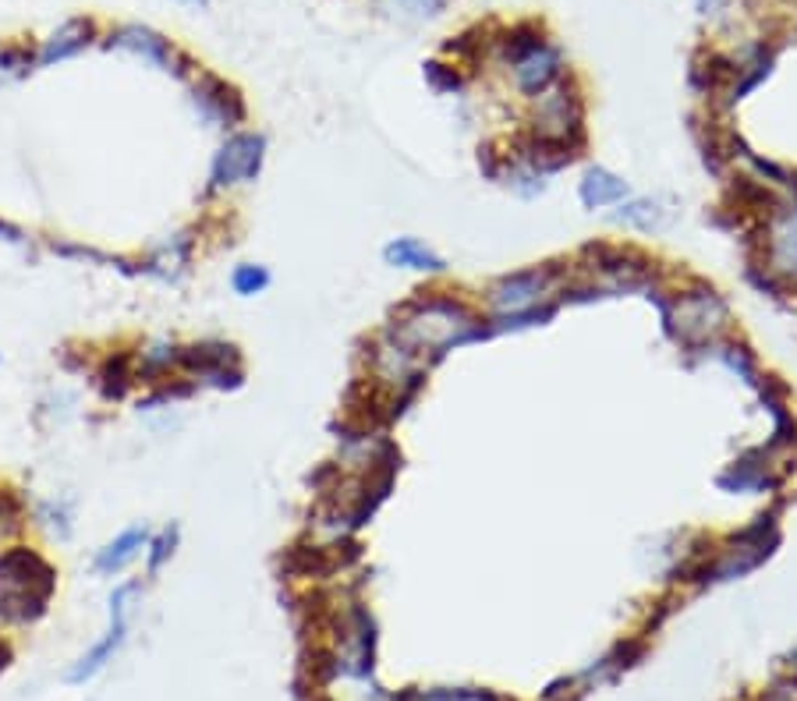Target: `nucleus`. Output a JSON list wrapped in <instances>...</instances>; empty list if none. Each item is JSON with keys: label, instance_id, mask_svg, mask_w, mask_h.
<instances>
[{"label": "nucleus", "instance_id": "nucleus-1", "mask_svg": "<svg viewBox=\"0 0 797 701\" xmlns=\"http://www.w3.org/2000/svg\"><path fill=\"white\" fill-rule=\"evenodd\" d=\"M390 333L412 351L444 354L447 348L461 344V340L482 337V322L475 319L461 301L433 295V298H418L412 305H404Z\"/></svg>", "mask_w": 797, "mask_h": 701}, {"label": "nucleus", "instance_id": "nucleus-2", "mask_svg": "<svg viewBox=\"0 0 797 701\" xmlns=\"http://www.w3.org/2000/svg\"><path fill=\"white\" fill-rule=\"evenodd\" d=\"M57 588V571L25 545L0 553V620L29 624L46 613L50 595Z\"/></svg>", "mask_w": 797, "mask_h": 701}, {"label": "nucleus", "instance_id": "nucleus-3", "mask_svg": "<svg viewBox=\"0 0 797 701\" xmlns=\"http://www.w3.org/2000/svg\"><path fill=\"white\" fill-rule=\"evenodd\" d=\"M670 322V333L681 340V344H702V340H716L726 322H731V312H726L723 298L712 287H694L677 295L673 312H663Z\"/></svg>", "mask_w": 797, "mask_h": 701}, {"label": "nucleus", "instance_id": "nucleus-4", "mask_svg": "<svg viewBox=\"0 0 797 701\" xmlns=\"http://www.w3.org/2000/svg\"><path fill=\"white\" fill-rule=\"evenodd\" d=\"M582 121H585V107H582L578 89L561 85V89H553V93H542V104L532 117V135L574 152L585 142Z\"/></svg>", "mask_w": 797, "mask_h": 701}, {"label": "nucleus", "instance_id": "nucleus-5", "mask_svg": "<svg viewBox=\"0 0 797 701\" xmlns=\"http://www.w3.org/2000/svg\"><path fill=\"white\" fill-rule=\"evenodd\" d=\"M263 152H266L263 135H252V131L231 135V139L220 146L216 160H213L210 188L216 192V188H231V184L256 181L259 167H263Z\"/></svg>", "mask_w": 797, "mask_h": 701}, {"label": "nucleus", "instance_id": "nucleus-6", "mask_svg": "<svg viewBox=\"0 0 797 701\" xmlns=\"http://www.w3.org/2000/svg\"><path fill=\"white\" fill-rule=\"evenodd\" d=\"M135 592H139V585H135V581H128V585H121V588L110 595V630H107V638L99 641V645H93V652H86V656H82V659L72 666V673H67V680H72V683H82V680L96 677V673L110 662V656L117 652V648H121L125 630H128V598H131Z\"/></svg>", "mask_w": 797, "mask_h": 701}, {"label": "nucleus", "instance_id": "nucleus-7", "mask_svg": "<svg viewBox=\"0 0 797 701\" xmlns=\"http://www.w3.org/2000/svg\"><path fill=\"white\" fill-rule=\"evenodd\" d=\"M553 280H556V269H550V266L524 269V273H514V277H503L500 284H493L489 301H493V309H500L503 316L529 312L532 305L546 295Z\"/></svg>", "mask_w": 797, "mask_h": 701}, {"label": "nucleus", "instance_id": "nucleus-8", "mask_svg": "<svg viewBox=\"0 0 797 701\" xmlns=\"http://www.w3.org/2000/svg\"><path fill=\"white\" fill-rule=\"evenodd\" d=\"M511 67H514V85L524 96H542V93H550L556 82H561L564 57H561V50H556L553 43H542V46L529 50L524 57H518Z\"/></svg>", "mask_w": 797, "mask_h": 701}, {"label": "nucleus", "instance_id": "nucleus-9", "mask_svg": "<svg viewBox=\"0 0 797 701\" xmlns=\"http://www.w3.org/2000/svg\"><path fill=\"white\" fill-rule=\"evenodd\" d=\"M195 104H199L202 117L213 125L245 121V104H242V96H237V89L210 72H199V78H195Z\"/></svg>", "mask_w": 797, "mask_h": 701}, {"label": "nucleus", "instance_id": "nucleus-10", "mask_svg": "<svg viewBox=\"0 0 797 701\" xmlns=\"http://www.w3.org/2000/svg\"><path fill=\"white\" fill-rule=\"evenodd\" d=\"M181 365L199 372L202 380H210L216 386H237L242 372H237V351L231 344H192L181 348Z\"/></svg>", "mask_w": 797, "mask_h": 701}, {"label": "nucleus", "instance_id": "nucleus-11", "mask_svg": "<svg viewBox=\"0 0 797 701\" xmlns=\"http://www.w3.org/2000/svg\"><path fill=\"white\" fill-rule=\"evenodd\" d=\"M110 46L131 50V54L146 57L149 64L163 67V72H178V75H181L178 64H189L184 57H178V50L171 46V40H163L160 32H152V29H146V25H125V29H117L114 36H110Z\"/></svg>", "mask_w": 797, "mask_h": 701}, {"label": "nucleus", "instance_id": "nucleus-12", "mask_svg": "<svg viewBox=\"0 0 797 701\" xmlns=\"http://www.w3.org/2000/svg\"><path fill=\"white\" fill-rule=\"evenodd\" d=\"M146 545H149L146 524H135V528H128V532H121L114 542H107L104 550L96 553L93 567H96L99 574H117V571H125L128 563L146 550Z\"/></svg>", "mask_w": 797, "mask_h": 701}, {"label": "nucleus", "instance_id": "nucleus-13", "mask_svg": "<svg viewBox=\"0 0 797 701\" xmlns=\"http://www.w3.org/2000/svg\"><path fill=\"white\" fill-rule=\"evenodd\" d=\"M96 36V25L89 19H72L64 22L54 36L46 40V46L40 50V64H54V61H64V57H75L78 50H86Z\"/></svg>", "mask_w": 797, "mask_h": 701}, {"label": "nucleus", "instance_id": "nucleus-14", "mask_svg": "<svg viewBox=\"0 0 797 701\" xmlns=\"http://www.w3.org/2000/svg\"><path fill=\"white\" fill-rule=\"evenodd\" d=\"M578 195H582V202L588 210L614 206V202L627 199V181L617 178V174H609V170H603V167H592V170H585Z\"/></svg>", "mask_w": 797, "mask_h": 701}, {"label": "nucleus", "instance_id": "nucleus-15", "mask_svg": "<svg viewBox=\"0 0 797 701\" xmlns=\"http://www.w3.org/2000/svg\"><path fill=\"white\" fill-rule=\"evenodd\" d=\"M383 259L390 266H401V269H418V273H444V259L426 248L422 242H415V237H397V242H390L383 248Z\"/></svg>", "mask_w": 797, "mask_h": 701}, {"label": "nucleus", "instance_id": "nucleus-16", "mask_svg": "<svg viewBox=\"0 0 797 701\" xmlns=\"http://www.w3.org/2000/svg\"><path fill=\"white\" fill-rule=\"evenodd\" d=\"M737 72L741 67L731 57L712 54V50H699V57H694V64H691V82L705 93H716L726 82H734Z\"/></svg>", "mask_w": 797, "mask_h": 701}, {"label": "nucleus", "instance_id": "nucleus-17", "mask_svg": "<svg viewBox=\"0 0 797 701\" xmlns=\"http://www.w3.org/2000/svg\"><path fill=\"white\" fill-rule=\"evenodd\" d=\"M670 210H663V202L656 199H635V202H620V210L614 213L617 224H627V227H638V231H656L667 224Z\"/></svg>", "mask_w": 797, "mask_h": 701}, {"label": "nucleus", "instance_id": "nucleus-18", "mask_svg": "<svg viewBox=\"0 0 797 701\" xmlns=\"http://www.w3.org/2000/svg\"><path fill=\"white\" fill-rule=\"evenodd\" d=\"M99 393H104V401H121L125 390L131 383V354H110L104 365H99Z\"/></svg>", "mask_w": 797, "mask_h": 701}, {"label": "nucleus", "instance_id": "nucleus-19", "mask_svg": "<svg viewBox=\"0 0 797 701\" xmlns=\"http://www.w3.org/2000/svg\"><path fill=\"white\" fill-rule=\"evenodd\" d=\"M32 61L36 57H32V50L25 46H0V85L22 78L32 67Z\"/></svg>", "mask_w": 797, "mask_h": 701}, {"label": "nucleus", "instance_id": "nucleus-20", "mask_svg": "<svg viewBox=\"0 0 797 701\" xmlns=\"http://www.w3.org/2000/svg\"><path fill=\"white\" fill-rule=\"evenodd\" d=\"M178 362H181L178 348H171V344H149L142 351V358H139V369H142V375H160V372H167Z\"/></svg>", "mask_w": 797, "mask_h": 701}, {"label": "nucleus", "instance_id": "nucleus-21", "mask_svg": "<svg viewBox=\"0 0 797 701\" xmlns=\"http://www.w3.org/2000/svg\"><path fill=\"white\" fill-rule=\"evenodd\" d=\"M40 521L50 535H57V539H67L72 535V503H43L40 507Z\"/></svg>", "mask_w": 797, "mask_h": 701}, {"label": "nucleus", "instance_id": "nucleus-22", "mask_svg": "<svg viewBox=\"0 0 797 701\" xmlns=\"http://www.w3.org/2000/svg\"><path fill=\"white\" fill-rule=\"evenodd\" d=\"M231 284H234L237 295L252 298V295H259V290L269 287V273H266L263 266H237V269H234V277H231Z\"/></svg>", "mask_w": 797, "mask_h": 701}, {"label": "nucleus", "instance_id": "nucleus-23", "mask_svg": "<svg viewBox=\"0 0 797 701\" xmlns=\"http://www.w3.org/2000/svg\"><path fill=\"white\" fill-rule=\"evenodd\" d=\"M712 354H716L723 365H731V369H734L737 375H744V383H758V380H755V362H752V354L744 351V348L723 344V348H716V351H712Z\"/></svg>", "mask_w": 797, "mask_h": 701}, {"label": "nucleus", "instance_id": "nucleus-24", "mask_svg": "<svg viewBox=\"0 0 797 701\" xmlns=\"http://www.w3.org/2000/svg\"><path fill=\"white\" fill-rule=\"evenodd\" d=\"M174 545H178V528H163V532L152 539V553H149V574H157L167 560L174 556Z\"/></svg>", "mask_w": 797, "mask_h": 701}, {"label": "nucleus", "instance_id": "nucleus-25", "mask_svg": "<svg viewBox=\"0 0 797 701\" xmlns=\"http://www.w3.org/2000/svg\"><path fill=\"white\" fill-rule=\"evenodd\" d=\"M408 701H497L486 691H415Z\"/></svg>", "mask_w": 797, "mask_h": 701}, {"label": "nucleus", "instance_id": "nucleus-26", "mask_svg": "<svg viewBox=\"0 0 797 701\" xmlns=\"http://www.w3.org/2000/svg\"><path fill=\"white\" fill-rule=\"evenodd\" d=\"M426 78L436 85V89H461V75L454 72V67H447V64H426Z\"/></svg>", "mask_w": 797, "mask_h": 701}, {"label": "nucleus", "instance_id": "nucleus-27", "mask_svg": "<svg viewBox=\"0 0 797 701\" xmlns=\"http://www.w3.org/2000/svg\"><path fill=\"white\" fill-rule=\"evenodd\" d=\"M394 4L408 8L412 14H439V8H444L447 0H394Z\"/></svg>", "mask_w": 797, "mask_h": 701}, {"label": "nucleus", "instance_id": "nucleus-28", "mask_svg": "<svg viewBox=\"0 0 797 701\" xmlns=\"http://www.w3.org/2000/svg\"><path fill=\"white\" fill-rule=\"evenodd\" d=\"M726 4H731V0H699V11L702 14H720Z\"/></svg>", "mask_w": 797, "mask_h": 701}, {"label": "nucleus", "instance_id": "nucleus-29", "mask_svg": "<svg viewBox=\"0 0 797 701\" xmlns=\"http://www.w3.org/2000/svg\"><path fill=\"white\" fill-rule=\"evenodd\" d=\"M0 234H8V242H22V231H14L8 224H0Z\"/></svg>", "mask_w": 797, "mask_h": 701}, {"label": "nucleus", "instance_id": "nucleus-30", "mask_svg": "<svg viewBox=\"0 0 797 701\" xmlns=\"http://www.w3.org/2000/svg\"><path fill=\"white\" fill-rule=\"evenodd\" d=\"M11 662V648L8 645H0V673H4V666Z\"/></svg>", "mask_w": 797, "mask_h": 701}, {"label": "nucleus", "instance_id": "nucleus-31", "mask_svg": "<svg viewBox=\"0 0 797 701\" xmlns=\"http://www.w3.org/2000/svg\"><path fill=\"white\" fill-rule=\"evenodd\" d=\"M181 4H192V8H210V0H181Z\"/></svg>", "mask_w": 797, "mask_h": 701}]
</instances>
